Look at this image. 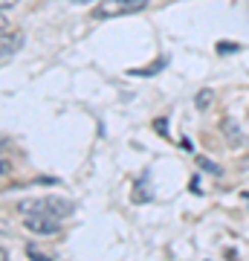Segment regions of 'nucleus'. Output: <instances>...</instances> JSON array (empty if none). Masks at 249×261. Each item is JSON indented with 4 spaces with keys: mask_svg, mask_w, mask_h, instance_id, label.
Wrapping results in <instances>:
<instances>
[{
    "mask_svg": "<svg viewBox=\"0 0 249 261\" xmlns=\"http://www.w3.org/2000/svg\"><path fill=\"white\" fill-rule=\"evenodd\" d=\"M20 212L29 232L56 235L61 229V221L73 215V203L64 197H38V200H23Z\"/></svg>",
    "mask_w": 249,
    "mask_h": 261,
    "instance_id": "nucleus-1",
    "label": "nucleus"
},
{
    "mask_svg": "<svg viewBox=\"0 0 249 261\" xmlns=\"http://www.w3.org/2000/svg\"><path fill=\"white\" fill-rule=\"evenodd\" d=\"M148 6V0H102L96 6V18H122V15H133Z\"/></svg>",
    "mask_w": 249,
    "mask_h": 261,
    "instance_id": "nucleus-2",
    "label": "nucleus"
},
{
    "mask_svg": "<svg viewBox=\"0 0 249 261\" xmlns=\"http://www.w3.org/2000/svg\"><path fill=\"white\" fill-rule=\"evenodd\" d=\"M20 47V35L18 32H0V58L3 56H12V53H15V49Z\"/></svg>",
    "mask_w": 249,
    "mask_h": 261,
    "instance_id": "nucleus-3",
    "label": "nucleus"
},
{
    "mask_svg": "<svg viewBox=\"0 0 249 261\" xmlns=\"http://www.w3.org/2000/svg\"><path fill=\"white\" fill-rule=\"evenodd\" d=\"M209 102H212V90H200L197 93V108H206Z\"/></svg>",
    "mask_w": 249,
    "mask_h": 261,
    "instance_id": "nucleus-4",
    "label": "nucleus"
},
{
    "mask_svg": "<svg viewBox=\"0 0 249 261\" xmlns=\"http://www.w3.org/2000/svg\"><path fill=\"white\" fill-rule=\"evenodd\" d=\"M12 171V166H9V160L3 157V145H0V177H3V174H9Z\"/></svg>",
    "mask_w": 249,
    "mask_h": 261,
    "instance_id": "nucleus-5",
    "label": "nucleus"
},
{
    "mask_svg": "<svg viewBox=\"0 0 249 261\" xmlns=\"http://www.w3.org/2000/svg\"><path fill=\"white\" fill-rule=\"evenodd\" d=\"M9 29H12V23L3 18V15H0V32H9Z\"/></svg>",
    "mask_w": 249,
    "mask_h": 261,
    "instance_id": "nucleus-6",
    "label": "nucleus"
},
{
    "mask_svg": "<svg viewBox=\"0 0 249 261\" xmlns=\"http://www.w3.org/2000/svg\"><path fill=\"white\" fill-rule=\"evenodd\" d=\"M15 3H18V0H0V12H3V9H12Z\"/></svg>",
    "mask_w": 249,
    "mask_h": 261,
    "instance_id": "nucleus-7",
    "label": "nucleus"
},
{
    "mask_svg": "<svg viewBox=\"0 0 249 261\" xmlns=\"http://www.w3.org/2000/svg\"><path fill=\"white\" fill-rule=\"evenodd\" d=\"M3 258H9V252H6L3 247H0V261H3Z\"/></svg>",
    "mask_w": 249,
    "mask_h": 261,
    "instance_id": "nucleus-8",
    "label": "nucleus"
},
{
    "mask_svg": "<svg viewBox=\"0 0 249 261\" xmlns=\"http://www.w3.org/2000/svg\"><path fill=\"white\" fill-rule=\"evenodd\" d=\"M3 229H6V221H3V218H0V232H3Z\"/></svg>",
    "mask_w": 249,
    "mask_h": 261,
    "instance_id": "nucleus-9",
    "label": "nucleus"
},
{
    "mask_svg": "<svg viewBox=\"0 0 249 261\" xmlns=\"http://www.w3.org/2000/svg\"><path fill=\"white\" fill-rule=\"evenodd\" d=\"M75 3H93V0H75Z\"/></svg>",
    "mask_w": 249,
    "mask_h": 261,
    "instance_id": "nucleus-10",
    "label": "nucleus"
}]
</instances>
